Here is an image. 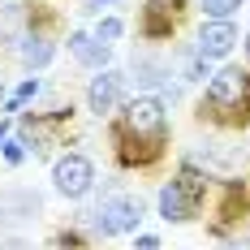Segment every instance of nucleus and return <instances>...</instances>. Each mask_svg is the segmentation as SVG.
<instances>
[{
    "instance_id": "nucleus-4",
    "label": "nucleus",
    "mask_w": 250,
    "mask_h": 250,
    "mask_svg": "<svg viewBox=\"0 0 250 250\" xmlns=\"http://www.w3.org/2000/svg\"><path fill=\"white\" fill-rule=\"evenodd\" d=\"M143 211H147V203H143V194H108V199L91 211L95 220V233L100 237H121V233H134V229L143 225Z\"/></svg>"
},
{
    "instance_id": "nucleus-11",
    "label": "nucleus",
    "mask_w": 250,
    "mask_h": 250,
    "mask_svg": "<svg viewBox=\"0 0 250 250\" xmlns=\"http://www.w3.org/2000/svg\"><path fill=\"white\" fill-rule=\"evenodd\" d=\"M43 211V199L35 190H0V225H26Z\"/></svg>"
},
{
    "instance_id": "nucleus-7",
    "label": "nucleus",
    "mask_w": 250,
    "mask_h": 250,
    "mask_svg": "<svg viewBox=\"0 0 250 250\" xmlns=\"http://www.w3.org/2000/svg\"><path fill=\"white\" fill-rule=\"evenodd\" d=\"M74 125V108H56V112H30L22 117V147L26 155H43L48 147L61 143V134Z\"/></svg>"
},
{
    "instance_id": "nucleus-6",
    "label": "nucleus",
    "mask_w": 250,
    "mask_h": 250,
    "mask_svg": "<svg viewBox=\"0 0 250 250\" xmlns=\"http://www.w3.org/2000/svg\"><path fill=\"white\" fill-rule=\"evenodd\" d=\"M186 9H190V0H143V9H138V35L147 43L173 39L177 26L186 22Z\"/></svg>"
},
{
    "instance_id": "nucleus-26",
    "label": "nucleus",
    "mask_w": 250,
    "mask_h": 250,
    "mask_svg": "<svg viewBox=\"0 0 250 250\" xmlns=\"http://www.w3.org/2000/svg\"><path fill=\"white\" fill-rule=\"evenodd\" d=\"M9 125H13V121H9V117L0 121V143H4V134H9Z\"/></svg>"
},
{
    "instance_id": "nucleus-15",
    "label": "nucleus",
    "mask_w": 250,
    "mask_h": 250,
    "mask_svg": "<svg viewBox=\"0 0 250 250\" xmlns=\"http://www.w3.org/2000/svg\"><path fill=\"white\" fill-rule=\"evenodd\" d=\"M22 35H26V4H4L0 9V39L18 43Z\"/></svg>"
},
{
    "instance_id": "nucleus-22",
    "label": "nucleus",
    "mask_w": 250,
    "mask_h": 250,
    "mask_svg": "<svg viewBox=\"0 0 250 250\" xmlns=\"http://www.w3.org/2000/svg\"><path fill=\"white\" fill-rule=\"evenodd\" d=\"M52 246H56V250H86V237H82V233H69V229H61V233L52 237Z\"/></svg>"
},
{
    "instance_id": "nucleus-3",
    "label": "nucleus",
    "mask_w": 250,
    "mask_h": 250,
    "mask_svg": "<svg viewBox=\"0 0 250 250\" xmlns=\"http://www.w3.org/2000/svg\"><path fill=\"white\" fill-rule=\"evenodd\" d=\"M207 186H211V173H203L199 164L186 160V164L177 168V177L160 190V199H155L160 220H168V225H190L203 211V203H207Z\"/></svg>"
},
{
    "instance_id": "nucleus-28",
    "label": "nucleus",
    "mask_w": 250,
    "mask_h": 250,
    "mask_svg": "<svg viewBox=\"0 0 250 250\" xmlns=\"http://www.w3.org/2000/svg\"><path fill=\"white\" fill-rule=\"evenodd\" d=\"M246 56H250V35H246Z\"/></svg>"
},
{
    "instance_id": "nucleus-12",
    "label": "nucleus",
    "mask_w": 250,
    "mask_h": 250,
    "mask_svg": "<svg viewBox=\"0 0 250 250\" xmlns=\"http://www.w3.org/2000/svg\"><path fill=\"white\" fill-rule=\"evenodd\" d=\"M129 74H134V82H138L143 91H155V86H168V82H173L168 61H164V56H151V52H134Z\"/></svg>"
},
{
    "instance_id": "nucleus-13",
    "label": "nucleus",
    "mask_w": 250,
    "mask_h": 250,
    "mask_svg": "<svg viewBox=\"0 0 250 250\" xmlns=\"http://www.w3.org/2000/svg\"><path fill=\"white\" fill-rule=\"evenodd\" d=\"M69 52H74V61H82L86 69H108V56H112V48L100 43L95 35H86V30H74L69 35Z\"/></svg>"
},
{
    "instance_id": "nucleus-24",
    "label": "nucleus",
    "mask_w": 250,
    "mask_h": 250,
    "mask_svg": "<svg viewBox=\"0 0 250 250\" xmlns=\"http://www.w3.org/2000/svg\"><path fill=\"white\" fill-rule=\"evenodd\" d=\"M0 250H35V246H30L26 237H4V242H0Z\"/></svg>"
},
{
    "instance_id": "nucleus-5",
    "label": "nucleus",
    "mask_w": 250,
    "mask_h": 250,
    "mask_svg": "<svg viewBox=\"0 0 250 250\" xmlns=\"http://www.w3.org/2000/svg\"><path fill=\"white\" fill-rule=\"evenodd\" d=\"M250 225V186L246 181H225L220 186V203H216V220H211V237H233Z\"/></svg>"
},
{
    "instance_id": "nucleus-10",
    "label": "nucleus",
    "mask_w": 250,
    "mask_h": 250,
    "mask_svg": "<svg viewBox=\"0 0 250 250\" xmlns=\"http://www.w3.org/2000/svg\"><path fill=\"white\" fill-rule=\"evenodd\" d=\"M233 48H237V30H233V22H203L194 52H199L207 65H211V61H225Z\"/></svg>"
},
{
    "instance_id": "nucleus-27",
    "label": "nucleus",
    "mask_w": 250,
    "mask_h": 250,
    "mask_svg": "<svg viewBox=\"0 0 250 250\" xmlns=\"http://www.w3.org/2000/svg\"><path fill=\"white\" fill-rule=\"evenodd\" d=\"M0 100H4V74H0Z\"/></svg>"
},
{
    "instance_id": "nucleus-21",
    "label": "nucleus",
    "mask_w": 250,
    "mask_h": 250,
    "mask_svg": "<svg viewBox=\"0 0 250 250\" xmlns=\"http://www.w3.org/2000/svg\"><path fill=\"white\" fill-rule=\"evenodd\" d=\"M0 155H4V164H13V168H18V164L26 160V147H22V138H4V143H0Z\"/></svg>"
},
{
    "instance_id": "nucleus-19",
    "label": "nucleus",
    "mask_w": 250,
    "mask_h": 250,
    "mask_svg": "<svg viewBox=\"0 0 250 250\" xmlns=\"http://www.w3.org/2000/svg\"><path fill=\"white\" fill-rule=\"evenodd\" d=\"M181 78H186V82H203V78H211V74H207V61H203L199 52H186V61H181Z\"/></svg>"
},
{
    "instance_id": "nucleus-1",
    "label": "nucleus",
    "mask_w": 250,
    "mask_h": 250,
    "mask_svg": "<svg viewBox=\"0 0 250 250\" xmlns=\"http://www.w3.org/2000/svg\"><path fill=\"white\" fill-rule=\"evenodd\" d=\"M112 147L125 168H151L168 147V108L160 95H134L112 121Z\"/></svg>"
},
{
    "instance_id": "nucleus-23",
    "label": "nucleus",
    "mask_w": 250,
    "mask_h": 250,
    "mask_svg": "<svg viewBox=\"0 0 250 250\" xmlns=\"http://www.w3.org/2000/svg\"><path fill=\"white\" fill-rule=\"evenodd\" d=\"M117 4H121V0H82V9H78V13H86V18H104V13H108V9H117Z\"/></svg>"
},
{
    "instance_id": "nucleus-17",
    "label": "nucleus",
    "mask_w": 250,
    "mask_h": 250,
    "mask_svg": "<svg viewBox=\"0 0 250 250\" xmlns=\"http://www.w3.org/2000/svg\"><path fill=\"white\" fill-rule=\"evenodd\" d=\"M242 4L246 0H203V13H207V22H229Z\"/></svg>"
},
{
    "instance_id": "nucleus-20",
    "label": "nucleus",
    "mask_w": 250,
    "mask_h": 250,
    "mask_svg": "<svg viewBox=\"0 0 250 250\" xmlns=\"http://www.w3.org/2000/svg\"><path fill=\"white\" fill-rule=\"evenodd\" d=\"M30 95H39V78H26L22 86H18L13 95H9V104H4V112H18V108H22V104L30 100Z\"/></svg>"
},
{
    "instance_id": "nucleus-18",
    "label": "nucleus",
    "mask_w": 250,
    "mask_h": 250,
    "mask_svg": "<svg viewBox=\"0 0 250 250\" xmlns=\"http://www.w3.org/2000/svg\"><path fill=\"white\" fill-rule=\"evenodd\" d=\"M91 35H95L100 43H108V48H112V43H117V39L125 35V22H121V18H112V13H108V18H100V22H95V30H91Z\"/></svg>"
},
{
    "instance_id": "nucleus-16",
    "label": "nucleus",
    "mask_w": 250,
    "mask_h": 250,
    "mask_svg": "<svg viewBox=\"0 0 250 250\" xmlns=\"http://www.w3.org/2000/svg\"><path fill=\"white\" fill-rule=\"evenodd\" d=\"M190 164H207V173H211V168H233L237 155L225 151V147H199L194 155H190Z\"/></svg>"
},
{
    "instance_id": "nucleus-25",
    "label": "nucleus",
    "mask_w": 250,
    "mask_h": 250,
    "mask_svg": "<svg viewBox=\"0 0 250 250\" xmlns=\"http://www.w3.org/2000/svg\"><path fill=\"white\" fill-rule=\"evenodd\" d=\"M134 250H160V237H155V233H143V237H138V246Z\"/></svg>"
},
{
    "instance_id": "nucleus-14",
    "label": "nucleus",
    "mask_w": 250,
    "mask_h": 250,
    "mask_svg": "<svg viewBox=\"0 0 250 250\" xmlns=\"http://www.w3.org/2000/svg\"><path fill=\"white\" fill-rule=\"evenodd\" d=\"M13 48H18V61H22L26 69H43V65H52V56H56V43H52L48 35H22Z\"/></svg>"
},
{
    "instance_id": "nucleus-2",
    "label": "nucleus",
    "mask_w": 250,
    "mask_h": 250,
    "mask_svg": "<svg viewBox=\"0 0 250 250\" xmlns=\"http://www.w3.org/2000/svg\"><path fill=\"white\" fill-rule=\"evenodd\" d=\"M199 117L220 129H246L250 125V69L225 65L207 78V91L199 100Z\"/></svg>"
},
{
    "instance_id": "nucleus-8",
    "label": "nucleus",
    "mask_w": 250,
    "mask_h": 250,
    "mask_svg": "<svg viewBox=\"0 0 250 250\" xmlns=\"http://www.w3.org/2000/svg\"><path fill=\"white\" fill-rule=\"evenodd\" d=\"M52 186H56V194L61 199H86L91 190H95V164L86 160V155H61L56 164H52Z\"/></svg>"
},
{
    "instance_id": "nucleus-9",
    "label": "nucleus",
    "mask_w": 250,
    "mask_h": 250,
    "mask_svg": "<svg viewBox=\"0 0 250 250\" xmlns=\"http://www.w3.org/2000/svg\"><path fill=\"white\" fill-rule=\"evenodd\" d=\"M125 100V74L121 69H100V74L91 78V86H86V108L95 112V117H112Z\"/></svg>"
}]
</instances>
